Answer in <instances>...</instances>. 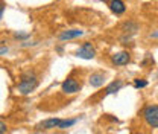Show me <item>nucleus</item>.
<instances>
[{
  "label": "nucleus",
  "instance_id": "f257e3e1",
  "mask_svg": "<svg viewBox=\"0 0 158 134\" xmlns=\"http://www.w3.org/2000/svg\"><path fill=\"white\" fill-rule=\"evenodd\" d=\"M38 84H40L38 75L34 70H26V72H23L20 75V81L17 84V92L23 96L31 95L32 92H35Z\"/></svg>",
  "mask_w": 158,
  "mask_h": 134
},
{
  "label": "nucleus",
  "instance_id": "f03ea898",
  "mask_svg": "<svg viewBox=\"0 0 158 134\" xmlns=\"http://www.w3.org/2000/svg\"><path fill=\"white\" fill-rule=\"evenodd\" d=\"M82 90V81L76 76V72H72L69 76L61 82V92L67 96L76 95Z\"/></svg>",
  "mask_w": 158,
  "mask_h": 134
},
{
  "label": "nucleus",
  "instance_id": "7ed1b4c3",
  "mask_svg": "<svg viewBox=\"0 0 158 134\" xmlns=\"http://www.w3.org/2000/svg\"><path fill=\"white\" fill-rule=\"evenodd\" d=\"M140 31V24H138L135 20H125L122 24H120V41L123 44H126L128 41H131L132 37Z\"/></svg>",
  "mask_w": 158,
  "mask_h": 134
},
{
  "label": "nucleus",
  "instance_id": "20e7f679",
  "mask_svg": "<svg viewBox=\"0 0 158 134\" xmlns=\"http://www.w3.org/2000/svg\"><path fill=\"white\" fill-rule=\"evenodd\" d=\"M143 119L151 128H158V105L157 104H148L143 111Z\"/></svg>",
  "mask_w": 158,
  "mask_h": 134
},
{
  "label": "nucleus",
  "instance_id": "39448f33",
  "mask_svg": "<svg viewBox=\"0 0 158 134\" xmlns=\"http://www.w3.org/2000/svg\"><path fill=\"white\" fill-rule=\"evenodd\" d=\"M98 55V50H96V46L91 43V41H84L75 52V57L81 58V59H94Z\"/></svg>",
  "mask_w": 158,
  "mask_h": 134
},
{
  "label": "nucleus",
  "instance_id": "423d86ee",
  "mask_svg": "<svg viewBox=\"0 0 158 134\" xmlns=\"http://www.w3.org/2000/svg\"><path fill=\"white\" fill-rule=\"evenodd\" d=\"M85 35V31L79 29V28H72V29H64L58 34L59 41H72V40H78Z\"/></svg>",
  "mask_w": 158,
  "mask_h": 134
},
{
  "label": "nucleus",
  "instance_id": "0eeeda50",
  "mask_svg": "<svg viewBox=\"0 0 158 134\" xmlns=\"http://www.w3.org/2000/svg\"><path fill=\"white\" fill-rule=\"evenodd\" d=\"M111 64L114 67H123V66H128L131 63V54L128 50H120L111 55Z\"/></svg>",
  "mask_w": 158,
  "mask_h": 134
},
{
  "label": "nucleus",
  "instance_id": "6e6552de",
  "mask_svg": "<svg viewBox=\"0 0 158 134\" xmlns=\"http://www.w3.org/2000/svg\"><path fill=\"white\" fill-rule=\"evenodd\" d=\"M59 123H61V119L59 117H49V119H44V120L40 122L38 125H37V130H40V131L59 130Z\"/></svg>",
  "mask_w": 158,
  "mask_h": 134
},
{
  "label": "nucleus",
  "instance_id": "1a4fd4ad",
  "mask_svg": "<svg viewBox=\"0 0 158 134\" xmlns=\"http://www.w3.org/2000/svg\"><path fill=\"white\" fill-rule=\"evenodd\" d=\"M105 79H106V76L103 72H93L88 75V84L94 89H100L105 84Z\"/></svg>",
  "mask_w": 158,
  "mask_h": 134
},
{
  "label": "nucleus",
  "instance_id": "9d476101",
  "mask_svg": "<svg viewBox=\"0 0 158 134\" xmlns=\"http://www.w3.org/2000/svg\"><path fill=\"white\" fill-rule=\"evenodd\" d=\"M108 8L116 15H122V14L126 12V3L122 2V0H111V2H108Z\"/></svg>",
  "mask_w": 158,
  "mask_h": 134
},
{
  "label": "nucleus",
  "instance_id": "9b49d317",
  "mask_svg": "<svg viewBox=\"0 0 158 134\" xmlns=\"http://www.w3.org/2000/svg\"><path fill=\"white\" fill-rule=\"evenodd\" d=\"M123 85H125V82H123L122 79H114V81H111V82L105 87V93H103V96H110V95L117 93V92L122 90Z\"/></svg>",
  "mask_w": 158,
  "mask_h": 134
},
{
  "label": "nucleus",
  "instance_id": "f8f14e48",
  "mask_svg": "<svg viewBox=\"0 0 158 134\" xmlns=\"http://www.w3.org/2000/svg\"><path fill=\"white\" fill-rule=\"evenodd\" d=\"M78 117H69V119H61V123H59V130H67V128H72L73 125L78 123Z\"/></svg>",
  "mask_w": 158,
  "mask_h": 134
},
{
  "label": "nucleus",
  "instance_id": "ddd939ff",
  "mask_svg": "<svg viewBox=\"0 0 158 134\" xmlns=\"http://www.w3.org/2000/svg\"><path fill=\"white\" fill-rule=\"evenodd\" d=\"M132 85L135 89H144V87H148V81L146 79H141V78H135L132 81Z\"/></svg>",
  "mask_w": 158,
  "mask_h": 134
},
{
  "label": "nucleus",
  "instance_id": "4468645a",
  "mask_svg": "<svg viewBox=\"0 0 158 134\" xmlns=\"http://www.w3.org/2000/svg\"><path fill=\"white\" fill-rule=\"evenodd\" d=\"M14 38L21 40V41L26 43V40L31 38V34H29V32H15V34H14Z\"/></svg>",
  "mask_w": 158,
  "mask_h": 134
},
{
  "label": "nucleus",
  "instance_id": "2eb2a0df",
  "mask_svg": "<svg viewBox=\"0 0 158 134\" xmlns=\"http://www.w3.org/2000/svg\"><path fill=\"white\" fill-rule=\"evenodd\" d=\"M6 131H8V125L0 120V134H6Z\"/></svg>",
  "mask_w": 158,
  "mask_h": 134
},
{
  "label": "nucleus",
  "instance_id": "dca6fc26",
  "mask_svg": "<svg viewBox=\"0 0 158 134\" xmlns=\"http://www.w3.org/2000/svg\"><path fill=\"white\" fill-rule=\"evenodd\" d=\"M5 9H6V3H5V2H0V20L3 19V14H5Z\"/></svg>",
  "mask_w": 158,
  "mask_h": 134
},
{
  "label": "nucleus",
  "instance_id": "f3484780",
  "mask_svg": "<svg viewBox=\"0 0 158 134\" xmlns=\"http://www.w3.org/2000/svg\"><path fill=\"white\" fill-rule=\"evenodd\" d=\"M38 43H40V41H32V43H27V41H26V43H21V47H29V46H37Z\"/></svg>",
  "mask_w": 158,
  "mask_h": 134
},
{
  "label": "nucleus",
  "instance_id": "a211bd4d",
  "mask_svg": "<svg viewBox=\"0 0 158 134\" xmlns=\"http://www.w3.org/2000/svg\"><path fill=\"white\" fill-rule=\"evenodd\" d=\"M8 46H0V55H5V54H8Z\"/></svg>",
  "mask_w": 158,
  "mask_h": 134
},
{
  "label": "nucleus",
  "instance_id": "6ab92c4d",
  "mask_svg": "<svg viewBox=\"0 0 158 134\" xmlns=\"http://www.w3.org/2000/svg\"><path fill=\"white\" fill-rule=\"evenodd\" d=\"M149 37H151V38H158V31H155V32H151V34H149Z\"/></svg>",
  "mask_w": 158,
  "mask_h": 134
},
{
  "label": "nucleus",
  "instance_id": "aec40b11",
  "mask_svg": "<svg viewBox=\"0 0 158 134\" xmlns=\"http://www.w3.org/2000/svg\"><path fill=\"white\" fill-rule=\"evenodd\" d=\"M135 134H144V133H141V131H138V133H135Z\"/></svg>",
  "mask_w": 158,
  "mask_h": 134
}]
</instances>
